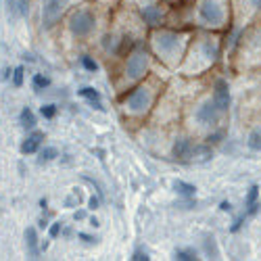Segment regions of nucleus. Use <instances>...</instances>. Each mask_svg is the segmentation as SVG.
Masks as SVG:
<instances>
[{
  "mask_svg": "<svg viewBox=\"0 0 261 261\" xmlns=\"http://www.w3.org/2000/svg\"><path fill=\"white\" fill-rule=\"evenodd\" d=\"M150 105V92L144 90V88H138L136 92H132V96L127 98V107L132 111L140 113V111H146V107Z\"/></svg>",
  "mask_w": 261,
  "mask_h": 261,
  "instance_id": "39448f33",
  "label": "nucleus"
},
{
  "mask_svg": "<svg viewBox=\"0 0 261 261\" xmlns=\"http://www.w3.org/2000/svg\"><path fill=\"white\" fill-rule=\"evenodd\" d=\"M249 146H251L253 150H261V127H257V129H253V132H251V136H249Z\"/></svg>",
  "mask_w": 261,
  "mask_h": 261,
  "instance_id": "dca6fc26",
  "label": "nucleus"
},
{
  "mask_svg": "<svg viewBox=\"0 0 261 261\" xmlns=\"http://www.w3.org/2000/svg\"><path fill=\"white\" fill-rule=\"evenodd\" d=\"M65 5H67V0H44V13H42V17H44V25H53L55 21L61 17Z\"/></svg>",
  "mask_w": 261,
  "mask_h": 261,
  "instance_id": "20e7f679",
  "label": "nucleus"
},
{
  "mask_svg": "<svg viewBox=\"0 0 261 261\" xmlns=\"http://www.w3.org/2000/svg\"><path fill=\"white\" fill-rule=\"evenodd\" d=\"M199 15L209 25H220L222 19H224V13H222L220 5L213 3V0H205V3L201 5V9H199Z\"/></svg>",
  "mask_w": 261,
  "mask_h": 261,
  "instance_id": "f03ea898",
  "label": "nucleus"
},
{
  "mask_svg": "<svg viewBox=\"0 0 261 261\" xmlns=\"http://www.w3.org/2000/svg\"><path fill=\"white\" fill-rule=\"evenodd\" d=\"M142 17H144V21L148 25H155L157 21L161 19V11H159V7H144L142 9Z\"/></svg>",
  "mask_w": 261,
  "mask_h": 261,
  "instance_id": "f8f14e48",
  "label": "nucleus"
},
{
  "mask_svg": "<svg viewBox=\"0 0 261 261\" xmlns=\"http://www.w3.org/2000/svg\"><path fill=\"white\" fill-rule=\"evenodd\" d=\"M257 197H259V188L257 186H251L249 188V194H247V207L255 205L257 203Z\"/></svg>",
  "mask_w": 261,
  "mask_h": 261,
  "instance_id": "a211bd4d",
  "label": "nucleus"
},
{
  "mask_svg": "<svg viewBox=\"0 0 261 261\" xmlns=\"http://www.w3.org/2000/svg\"><path fill=\"white\" fill-rule=\"evenodd\" d=\"M80 238H82V241H86V243H96V238H92V236H86V234H80Z\"/></svg>",
  "mask_w": 261,
  "mask_h": 261,
  "instance_id": "cd10ccee",
  "label": "nucleus"
},
{
  "mask_svg": "<svg viewBox=\"0 0 261 261\" xmlns=\"http://www.w3.org/2000/svg\"><path fill=\"white\" fill-rule=\"evenodd\" d=\"M146 65H148V57H146L144 53L132 55V57H129V61H127V77H129V80L142 77L144 71H146Z\"/></svg>",
  "mask_w": 261,
  "mask_h": 261,
  "instance_id": "7ed1b4c3",
  "label": "nucleus"
},
{
  "mask_svg": "<svg viewBox=\"0 0 261 261\" xmlns=\"http://www.w3.org/2000/svg\"><path fill=\"white\" fill-rule=\"evenodd\" d=\"M80 96L88 98V100H90V105H92L94 109H98V111H102V105H100V94H98L94 88H82V90H80Z\"/></svg>",
  "mask_w": 261,
  "mask_h": 261,
  "instance_id": "9b49d317",
  "label": "nucleus"
},
{
  "mask_svg": "<svg viewBox=\"0 0 261 261\" xmlns=\"http://www.w3.org/2000/svg\"><path fill=\"white\" fill-rule=\"evenodd\" d=\"M217 111H220V109L215 107V102H205L203 107H199L197 117H199L201 123H211L217 117Z\"/></svg>",
  "mask_w": 261,
  "mask_h": 261,
  "instance_id": "6e6552de",
  "label": "nucleus"
},
{
  "mask_svg": "<svg viewBox=\"0 0 261 261\" xmlns=\"http://www.w3.org/2000/svg\"><path fill=\"white\" fill-rule=\"evenodd\" d=\"M188 155H192V144L188 142V140H178L176 144H173V157H180V159H184V157H188Z\"/></svg>",
  "mask_w": 261,
  "mask_h": 261,
  "instance_id": "9d476101",
  "label": "nucleus"
},
{
  "mask_svg": "<svg viewBox=\"0 0 261 261\" xmlns=\"http://www.w3.org/2000/svg\"><path fill=\"white\" fill-rule=\"evenodd\" d=\"M96 207H98V199L92 197V199H90V209H96Z\"/></svg>",
  "mask_w": 261,
  "mask_h": 261,
  "instance_id": "2f4dec72",
  "label": "nucleus"
},
{
  "mask_svg": "<svg viewBox=\"0 0 261 261\" xmlns=\"http://www.w3.org/2000/svg\"><path fill=\"white\" fill-rule=\"evenodd\" d=\"M13 84L17 86V88H19L21 84H23V67H17V69L13 71Z\"/></svg>",
  "mask_w": 261,
  "mask_h": 261,
  "instance_id": "412c9836",
  "label": "nucleus"
},
{
  "mask_svg": "<svg viewBox=\"0 0 261 261\" xmlns=\"http://www.w3.org/2000/svg\"><path fill=\"white\" fill-rule=\"evenodd\" d=\"M55 113H57V107H55V105H46V107H42V115H44L46 119L55 117Z\"/></svg>",
  "mask_w": 261,
  "mask_h": 261,
  "instance_id": "5701e85b",
  "label": "nucleus"
},
{
  "mask_svg": "<svg viewBox=\"0 0 261 261\" xmlns=\"http://www.w3.org/2000/svg\"><path fill=\"white\" fill-rule=\"evenodd\" d=\"M102 44H105V48L109 50V48L113 46V38H111V36H107V38H105V42H102Z\"/></svg>",
  "mask_w": 261,
  "mask_h": 261,
  "instance_id": "bb28decb",
  "label": "nucleus"
},
{
  "mask_svg": "<svg viewBox=\"0 0 261 261\" xmlns=\"http://www.w3.org/2000/svg\"><path fill=\"white\" fill-rule=\"evenodd\" d=\"M55 157H59V150L55 148V146H48V148H44V150H42V153H40V163H44V161H53Z\"/></svg>",
  "mask_w": 261,
  "mask_h": 261,
  "instance_id": "f3484780",
  "label": "nucleus"
},
{
  "mask_svg": "<svg viewBox=\"0 0 261 261\" xmlns=\"http://www.w3.org/2000/svg\"><path fill=\"white\" fill-rule=\"evenodd\" d=\"M213 102L220 111H226L228 105H230V92H228V84L224 80H217L215 82V92H213Z\"/></svg>",
  "mask_w": 261,
  "mask_h": 261,
  "instance_id": "423d86ee",
  "label": "nucleus"
},
{
  "mask_svg": "<svg viewBox=\"0 0 261 261\" xmlns=\"http://www.w3.org/2000/svg\"><path fill=\"white\" fill-rule=\"evenodd\" d=\"M59 232H61V224H53L50 226V236L55 238V236H59Z\"/></svg>",
  "mask_w": 261,
  "mask_h": 261,
  "instance_id": "393cba45",
  "label": "nucleus"
},
{
  "mask_svg": "<svg viewBox=\"0 0 261 261\" xmlns=\"http://www.w3.org/2000/svg\"><path fill=\"white\" fill-rule=\"evenodd\" d=\"M50 80L46 75H34V88H46Z\"/></svg>",
  "mask_w": 261,
  "mask_h": 261,
  "instance_id": "aec40b11",
  "label": "nucleus"
},
{
  "mask_svg": "<svg viewBox=\"0 0 261 261\" xmlns=\"http://www.w3.org/2000/svg\"><path fill=\"white\" fill-rule=\"evenodd\" d=\"M21 125L28 127V129H32L36 125V117H34V113L30 111V109H23V111H21Z\"/></svg>",
  "mask_w": 261,
  "mask_h": 261,
  "instance_id": "2eb2a0df",
  "label": "nucleus"
},
{
  "mask_svg": "<svg viewBox=\"0 0 261 261\" xmlns=\"http://www.w3.org/2000/svg\"><path fill=\"white\" fill-rule=\"evenodd\" d=\"M42 138H44V134H42V132H34L32 136H28V140L21 144V153H25V155L36 153L38 146H40V142H42Z\"/></svg>",
  "mask_w": 261,
  "mask_h": 261,
  "instance_id": "1a4fd4ad",
  "label": "nucleus"
},
{
  "mask_svg": "<svg viewBox=\"0 0 261 261\" xmlns=\"http://www.w3.org/2000/svg\"><path fill=\"white\" fill-rule=\"evenodd\" d=\"M176 259H180V261H194V259H197V253H194V251H178Z\"/></svg>",
  "mask_w": 261,
  "mask_h": 261,
  "instance_id": "6ab92c4d",
  "label": "nucleus"
},
{
  "mask_svg": "<svg viewBox=\"0 0 261 261\" xmlns=\"http://www.w3.org/2000/svg\"><path fill=\"white\" fill-rule=\"evenodd\" d=\"M86 217V211H75V220H84Z\"/></svg>",
  "mask_w": 261,
  "mask_h": 261,
  "instance_id": "7c9ffc66",
  "label": "nucleus"
},
{
  "mask_svg": "<svg viewBox=\"0 0 261 261\" xmlns=\"http://www.w3.org/2000/svg\"><path fill=\"white\" fill-rule=\"evenodd\" d=\"M155 46H157V50L159 53H173L176 50V46H178V38L173 36V34H159L157 38H155Z\"/></svg>",
  "mask_w": 261,
  "mask_h": 261,
  "instance_id": "0eeeda50",
  "label": "nucleus"
},
{
  "mask_svg": "<svg viewBox=\"0 0 261 261\" xmlns=\"http://www.w3.org/2000/svg\"><path fill=\"white\" fill-rule=\"evenodd\" d=\"M241 224H243V217H238V220L234 222V226H232V232H236L238 228H241Z\"/></svg>",
  "mask_w": 261,
  "mask_h": 261,
  "instance_id": "c85d7f7f",
  "label": "nucleus"
},
{
  "mask_svg": "<svg viewBox=\"0 0 261 261\" xmlns=\"http://www.w3.org/2000/svg\"><path fill=\"white\" fill-rule=\"evenodd\" d=\"M132 259H134V261H146V259H148V255L138 251V253H134V257H132Z\"/></svg>",
  "mask_w": 261,
  "mask_h": 261,
  "instance_id": "a878e982",
  "label": "nucleus"
},
{
  "mask_svg": "<svg viewBox=\"0 0 261 261\" xmlns=\"http://www.w3.org/2000/svg\"><path fill=\"white\" fill-rule=\"evenodd\" d=\"M69 28L75 36H86V34H90L92 28H94V17L88 11H77L69 21Z\"/></svg>",
  "mask_w": 261,
  "mask_h": 261,
  "instance_id": "f257e3e1",
  "label": "nucleus"
},
{
  "mask_svg": "<svg viewBox=\"0 0 261 261\" xmlns=\"http://www.w3.org/2000/svg\"><path fill=\"white\" fill-rule=\"evenodd\" d=\"M17 5H19V13L21 15L28 13V0H17Z\"/></svg>",
  "mask_w": 261,
  "mask_h": 261,
  "instance_id": "b1692460",
  "label": "nucleus"
},
{
  "mask_svg": "<svg viewBox=\"0 0 261 261\" xmlns=\"http://www.w3.org/2000/svg\"><path fill=\"white\" fill-rule=\"evenodd\" d=\"M220 209H222V211H230V209H232V205H230L228 201H224V203L220 205Z\"/></svg>",
  "mask_w": 261,
  "mask_h": 261,
  "instance_id": "c756f323",
  "label": "nucleus"
},
{
  "mask_svg": "<svg viewBox=\"0 0 261 261\" xmlns=\"http://www.w3.org/2000/svg\"><path fill=\"white\" fill-rule=\"evenodd\" d=\"M25 245H28V251L32 257L38 255V236H36V230L34 228H28L25 230Z\"/></svg>",
  "mask_w": 261,
  "mask_h": 261,
  "instance_id": "ddd939ff",
  "label": "nucleus"
},
{
  "mask_svg": "<svg viewBox=\"0 0 261 261\" xmlns=\"http://www.w3.org/2000/svg\"><path fill=\"white\" fill-rule=\"evenodd\" d=\"M173 190H176L178 194H182V197H194V192H197V188H194L192 184H186L182 180L173 182Z\"/></svg>",
  "mask_w": 261,
  "mask_h": 261,
  "instance_id": "4468645a",
  "label": "nucleus"
},
{
  "mask_svg": "<svg viewBox=\"0 0 261 261\" xmlns=\"http://www.w3.org/2000/svg\"><path fill=\"white\" fill-rule=\"evenodd\" d=\"M253 5L255 7H261V0H253Z\"/></svg>",
  "mask_w": 261,
  "mask_h": 261,
  "instance_id": "473e14b6",
  "label": "nucleus"
},
{
  "mask_svg": "<svg viewBox=\"0 0 261 261\" xmlns=\"http://www.w3.org/2000/svg\"><path fill=\"white\" fill-rule=\"evenodd\" d=\"M82 65H84V67H86V69H88V71H96V69H98V65H96V61H92L90 57H84V59H82Z\"/></svg>",
  "mask_w": 261,
  "mask_h": 261,
  "instance_id": "4be33fe9",
  "label": "nucleus"
}]
</instances>
